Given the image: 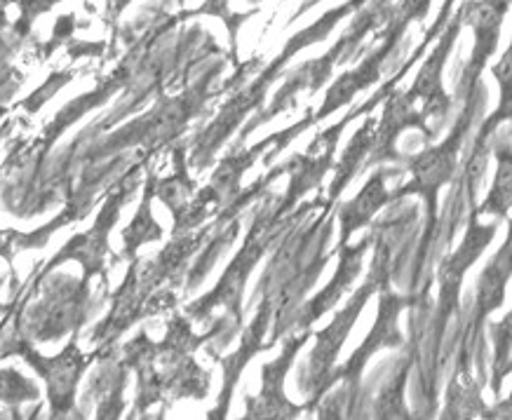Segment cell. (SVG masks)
<instances>
[{"label": "cell", "instance_id": "5", "mask_svg": "<svg viewBox=\"0 0 512 420\" xmlns=\"http://www.w3.org/2000/svg\"><path fill=\"white\" fill-rule=\"evenodd\" d=\"M407 306H412V301H409V298L393 296V294L381 296L379 317H376L372 334H369L367 341L362 343L360 348H357L355 355L348 359L346 367L339 369L332 378H329V388H332L334 381H343L346 388L355 390V385H357V381H360L362 367L367 364V359L372 357L376 350L388 348V345H397L402 341L400 329H397V315H400V310L407 308Z\"/></svg>", "mask_w": 512, "mask_h": 420}, {"label": "cell", "instance_id": "17", "mask_svg": "<svg viewBox=\"0 0 512 420\" xmlns=\"http://www.w3.org/2000/svg\"><path fill=\"white\" fill-rule=\"evenodd\" d=\"M313 3H318V0H311V3H308V5H313Z\"/></svg>", "mask_w": 512, "mask_h": 420}, {"label": "cell", "instance_id": "14", "mask_svg": "<svg viewBox=\"0 0 512 420\" xmlns=\"http://www.w3.org/2000/svg\"><path fill=\"white\" fill-rule=\"evenodd\" d=\"M510 207V153L505 151L501 155V172H498L494 181V191H491L487 205L482 209H475V214H487V212H498L501 216H508Z\"/></svg>", "mask_w": 512, "mask_h": 420}, {"label": "cell", "instance_id": "15", "mask_svg": "<svg viewBox=\"0 0 512 420\" xmlns=\"http://www.w3.org/2000/svg\"><path fill=\"white\" fill-rule=\"evenodd\" d=\"M55 3H59V0H19V8H22L24 24L29 26L33 22V17L40 15V12L50 10Z\"/></svg>", "mask_w": 512, "mask_h": 420}, {"label": "cell", "instance_id": "16", "mask_svg": "<svg viewBox=\"0 0 512 420\" xmlns=\"http://www.w3.org/2000/svg\"><path fill=\"white\" fill-rule=\"evenodd\" d=\"M0 284H3V277H0ZM12 306H15V303H10V306H3V303H0V313H10Z\"/></svg>", "mask_w": 512, "mask_h": 420}, {"label": "cell", "instance_id": "10", "mask_svg": "<svg viewBox=\"0 0 512 420\" xmlns=\"http://www.w3.org/2000/svg\"><path fill=\"white\" fill-rule=\"evenodd\" d=\"M153 195H156V174H148V181H146V193H144V202H141L137 216H134L130 228L123 233V240H125V252L123 256L127 259L134 261V254H137V249L141 245H146V242H156L163 237V230H160L158 221L153 219L151 214V200Z\"/></svg>", "mask_w": 512, "mask_h": 420}, {"label": "cell", "instance_id": "1", "mask_svg": "<svg viewBox=\"0 0 512 420\" xmlns=\"http://www.w3.org/2000/svg\"><path fill=\"white\" fill-rule=\"evenodd\" d=\"M76 336L78 331H73L71 343L66 345L57 357H43L40 352L31 348L24 336H17V334L8 338L10 343L5 345V348H0V359L19 355L24 357V362H29L31 367L43 376V381L47 383V397H50V409L55 418H62L66 413L73 411V406H76V390H78L80 376H83V371L90 367L94 357L101 352L97 350L94 355H83V352L78 350Z\"/></svg>", "mask_w": 512, "mask_h": 420}, {"label": "cell", "instance_id": "11", "mask_svg": "<svg viewBox=\"0 0 512 420\" xmlns=\"http://www.w3.org/2000/svg\"><path fill=\"white\" fill-rule=\"evenodd\" d=\"M80 216H85V212H76V207H69L66 209V214L59 216L50 223L47 228H40V230H33V233H17V230H0V256H3L5 261L12 263L15 259L17 252H22V249H33V247H45V242L50 240V235L55 233L64 226V223H69L73 219H80Z\"/></svg>", "mask_w": 512, "mask_h": 420}, {"label": "cell", "instance_id": "13", "mask_svg": "<svg viewBox=\"0 0 512 420\" xmlns=\"http://www.w3.org/2000/svg\"><path fill=\"white\" fill-rule=\"evenodd\" d=\"M36 383L19 374L17 369H0V402H8L12 406L38 399Z\"/></svg>", "mask_w": 512, "mask_h": 420}, {"label": "cell", "instance_id": "7", "mask_svg": "<svg viewBox=\"0 0 512 420\" xmlns=\"http://www.w3.org/2000/svg\"><path fill=\"white\" fill-rule=\"evenodd\" d=\"M308 336H311V331H306L303 336L289 338L285 352L275 362L264 364V371H261L264 374V388H261L259 399L249 402V418H294L299 413V406L289 404L285 397V376L289 367H292L296 352L308 341Z\"/></svg>", "mask_w": 512, "mask_h": 420}, {"label": "cell", "instance_id": "2", "mask_svg": "<svg viewBox=\"0 0 512 420\" xmlns=\"http://www.w3.org/2000/svg\"><path fill=\"white\" fill-rule=\"evenodd\" d=\"M90 294V280L73 282L62 277L47 291L43 303H38L26 317H17V336H31L33 341H57L66 331H78L85 324V303ZM29 338V341H31Z\"/></svg>", "mask_w": 512, "mask_h": 420}, {"label": "cell", "instance_id": "4", "mask_svg": "<svg viewBox=\"0 0 512 420\" xmlns=\"http://www.w3.org/2000/svg\"><path fill=\"white\" fill-rule=\"evenodd\" d=\"M376 289H379L376 287V282L367 280L365 287L357 291V294L353 296V301L346 306V310H341V313L336 315V320L318 334V341H315V348L311 352V359H308V367H306L308 383L301 385V390H308L313 395L311 402L306 404V409L318 402V399L329 390L327 376H332L336 355H339L341 345L346 343V336L350 334V329H353L360 310L367 306L369 296H372Z\"/></svg>", "mask_w": 512, "mask_h": 420}, {"label": "cell", "instance_id": "12", "mask_svg": "<svg viewBox=\"0 0 512 420\" xmlns=\"http://www.w3.org/2000/svg\"><path fill=\"white\" fill-rule=\"evenodd\" d=\"M372 130H374V120H369V123L355 134V139L350 141L346 155H343L339 167H336V176L332 181V191H329V200L339 198L343 188L348 186V181L357 174L362 160H365L367 153L374 148V132Z\"/></svg>", "mask_w": 512, "mask_h": 420}, {"label": "cell", "instance_id": "6", "mask_svg": "<svg viewBox=\"0 0 512 420\" xmlns=\"http://www.w3.org/2000/svg\"><path fill=\"white\" fill-rule=\"evenodd\" d=\"M259 228H261V221L256 223L252 233H249L245 247L240 249L238 259L233 261V266L226 270L224 277H221L219 287L214 289L212 294L200 298L198 303H193V306L188 308V313H191L193 317H205L212 308H217L219 303H228V308L235 313V320L240 322V294H242V289H245V282H247L249 273L254 270L256 261H259L261 254L266 252V242L259 240Z\"/></svg>", "mask_w": 512, "mask_h": 420}, {"label": "cell", "instance_id": "8", "mask_svg": "<svg viewBox=\"0 0 512 420\" xmlns=\"http://www.w3.org/2000/svg\"><path fill=\"white\" fill-rule=\"evenodd\" d=\"M372 242H374V237L367 235L365 240H362L357 247L339 245V252H341L339 268H336L332 282H329L327 287L322 289L320 294L313 298V301H308L306 310H303V315L299 317V327L311 329V324H313L315 320H320V317L325 315L329 308L336 306V301H339V298H341L343 294H346V289L350 287V282H353L355 277H357V273H360V268H362V254L367 252Z\"/></svg>", "mask_w": 512, "mask_h": 420}, {"label": "cell", "instance_id": "3", "mask_svg": "<svg viewBox=\"0 0 512 420\" xmlns=\"http://www.w3.org/2000/svg\"><path fill=\"white\" fill-rule=\"evenodd\" d=\"M137 174H139V167H134L132 172L127 174L123 181H120V186L109 195V200L104 202V207H101L97 223H94L87 233L71 237L69 245H66L59 254H55V259L47 263L43 270V277L50 273V270L62 266L64 261H78L80 266L85 268V280H92L94 275H101L106 282L104 259H106V254H109V235H111L113 226H116L120 209H123L127 198L134 193V186H137Z\"/></svg>", "mask_w": 512, "mask_h": 420}, {"label": "cell", "instance_id": "9", "mask_svg": "<svg viewBox=\"0 0 512 420\" xmlns=\"http://www.w3.org/2000/svg\"><path fill=\"white\" fill-rule=\"evenodd\" d=\"M393 174L395 172H383V169H379V172H376L372 179L367 181V186L362 188V191L357 193L353 200L346 202V205L341 207L339 245H348L350 235H353L355 230H360L362 226H367V223L374 219V214L379 212L383 205H386V200H388L386 179Z\"/></svg>", "mask_w": 512, "mask_h": 420}]
</instances>
